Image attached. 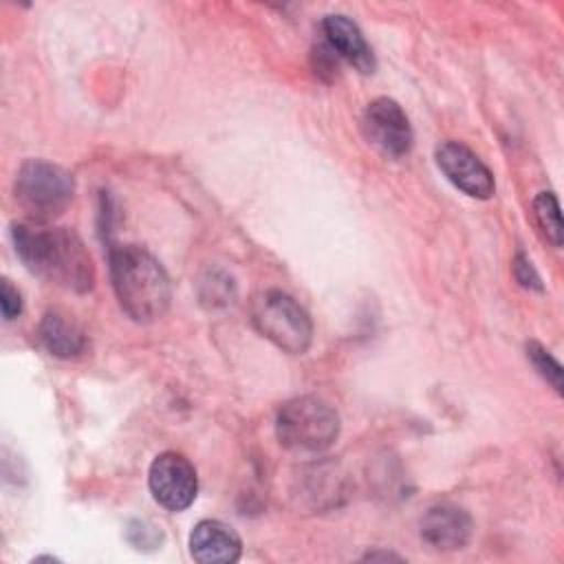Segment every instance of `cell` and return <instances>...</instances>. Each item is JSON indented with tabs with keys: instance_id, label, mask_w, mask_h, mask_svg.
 <instances>
[{
	"instance_id": "3957f363",
	"label": "cell",
	"mask_w": 564,
	"mask_h": 564,
	"mask_svg": "<svg viewBox=\"0 0 564 564\" xmlns=\"http://www.w3.org/2000/svg\"><path fill=\"white\" fill-rule=\"evenodd\" d=\"M275 434L293 454H322L339 436V414L319 397H295L280 408Z\"/></svg>"
},
{
	"instance_id": "9a60e30c",
	"label": "cell",
	"mask_w": 564,
	"mask_h": 564,
	"mask_svg": "<svg viewBox=\"0 0 564 564\" xmlns=\"http://www.w3.org/2000/svg\"><path fill=\"white\" fill-rule=\"evenodd\" d=\"M236 295V289H234V282L231 278H227L225 273L220 271H209V275L200 282V300L205 304H209L212 308L214 306H225L234 300Z\"/></svg>"
},
{
	"instance_id": "ba28073f",
	"label": "cell",
	"mask_w": 564,
	"mask_h": 564,
	"mask_svg": "<svg viewBox=\"0 0 564 564\" xmlns=\"http://www.w3.org/2000/svg\"><path fill=\"white\" fill-rule=\"evenodd\" d=\"M434 159L438 170L456 189L471 198H491L496 189L494 174L467 145L458 141H443L436 145Z\"/></svg>"
},
{
	"instance_id": "8fae6325",
	"label": "cell",
	"mask_w": 564,
	"mask_h": 564,
	"mask_svg": "<svg viewBox=\"0 0 564 564\" xmlns=\"http://www.w3.org/2000/svg\"><path fill=\"white\" fill-rule=\"evenodd\" d=\"M322 31H324L326 44L337 53L339 59L348 62L352 68H357L364 75L375 73L377 68L375 53L366 42V37L361 35L359 26L350 18L339 13L326 15L322 20Z\"/></svg>"
},
{
	"instance_id": "6da1fadb",
	"label": "cell",
	"mask_w": 564,
	"mask_h": 564,
	"mask_svg": "<svg viewBox=\"0 0 564 564\" xmlns=\"http://www.w3.org/2000/svg\"><path fill=\"white\" fill-rule=\"evenodd\" d=\"M11 238L22 264L37 278L73 293H86L95 284L93 258L82 238L64 227L13 225Z\"/></svg>"
},
{
	"instance_id": "e0dca14e",
	"label": "cell",
	"mask_w": 564,
	"mask_h": 564,
	"mask_svg": "<svg viewBox=\"0 0 564 564\" xmlns=\"http://www.w3.org/2000/svg\"><path fill=\"white\" fill-rule=\"evenodd\" d=\"M0 308L4 319H15L22 313V295L7 278L0 282Z\"/></svg>"
},
{
	"instance_id": "5bb4252c",
	"label": "cell",
	"mask_w": 564,
	"mask_h": 564,
	"mask_svg": "<svg viewBox=\"0 0 564 564\" xmlns=\"http://www.w3.org/2000/svg\"><path fill=\"white\" fill-rule=\"evenodd\" d=\"M527 359L533 364L538 375L557 392L562 394V366L555 361V357L540 344L529 341L527 344Z\"/></svg>"
},
{
	"instance_id": "8992f818",
	"label": "cell",
	"mask_w": 564,
	"mask_h": 564,
	"mask_svg": "<svg viewBox=\"0 0 564 564\" xmlns=\"http://www.w3.org/2000/svg\"><path fill=\"white\" fill-rule=\"evenodd\" d=\"M361 128L366 139L390 159H403L412 150L414 134L410 119L390 97H377L366 106Z\"/></svg>"
},
{
	"instance_id": "4fadbf2b",
	"label": "cell",
	"mask_w": 564,
	"mask_h": 564,
	"mask_svg": "<svg viewBox=\"0 0 564 564\" xmlns=\"http://www.w3.org/2000/svg\"><path fill=\"white\" fill-rule=\"evenodd\" d=\"M533 218L544 234V238L553 245H562V214H560V203L553 192H540L533 198Z\"/></svg>"
},
{
	"instance_id": "ac0fdd59",
	"label": "cell",
	"mask_w": 564,
	"mask_h": 564,
	"mask_svg": "<svg viewBox=\"0 0 564 564\" xmlns=\"http://www.w3.org/2000/svg\"><path fill=\"white\" fill-rule=\"evenodd\" d=\"M313 57H315V73L317 75H335L337 73V68H339V57H337V53L328 46V44H324V46H319L315 53H313Z\"/></svg>"
},
{
	"instance_id": "277c9868",
	"label": "cell",
	"mask_w": 564,
	"mask_h": 564,
	"mask_svg": "<svg viewBox=\"0 0 564 564\" xmlns=\"http://www.w3.org/2000/svg\"><path fill=\"white\" fill-rule=\"evenodd\" d=\"M13 194L18 205L35 220H51L70 205L75 194V178L68 170L42 161L29 159L20 165Z\"/></svg>"
},
{
	"instance_id": "7a4b0ae2",
	"label": "cell",
	"mask_w": 564,
	"mask_h": 564,
	"mask_svg": "<svg viewBox=\"0 0 564 564\" xmlns=\"http://www.w3.org/2000/svg\"><path fill=\"white\" fill-rule=\"evenodd\" d=\"M108 262L117 302L130 319L148 324L167 313L172 286L154 256L137 245H123L110 249Z\"/></svg>"
},
{
	"instance_id": "7c38bea8",
	"label": "cell",
	"mask_w": 564,
	"mask_h": 564,
	"mask_svg": "<svg viewBox=\"0 0 564 564\" xmlns=\"http://www.w3.org/2000/svg\"><path fill=\"white\" fill-rule=\"evenodd\" d=\"M40 339L44 348L62 359H70L84 352L86 348V335L84 330L66 319L59 313H46L42 324H40Z\"/></svg>"
},
{
	"instance_id": "30bf717a",
	"label": "cell",
	"mask_w": 564,
	"mask_h": 564,
	"mask_svg": "<svg viewBox=\"0 0 564 564\" xmlns=\"http://www.w3.org/2000/svg\"><path fill=\"white\" fill-rule=\"evenodd\" d=\"M189 555L200 564H231L242 555V540L220 520H200L189 533Z\"/></svg>"
},
{
	"instance_id": "d6986e66",
	"label": "cell",
	"mask_w": 564,
	"mask_h": 564,
	"mask_svg": "<svg viewBox=\"0 0 564 564\" xmlns=\"http://www.w3.org/2000/svg\"><path fill=\"white\" fill-rule=\"evenodd\" d=\"M377 557H383V560H401V557L394 555V553H377V551L364 555V560H377Z\"/></svg>"
},
{
	"instance_id": "2e32d148",
	"label": "cell",
	"mask_w": 564,
	"mask_h": 564,
	"mask_svg": "<svg viewBox=\"0 0 564 564\" xmlns=\"http://www.w3.org/2000/svg\"><path fill=\"white\" fill-rule=\"evenodd\" d=\"M513 278H516V282H518L522 289L538 291V293L544 291L538 271L533 269L531 260H529L524 253H516V258H513Z\"/></svg>"
},
{
	"instance_id": "9c48e42d",
	"label": "cell",
	"mask_w": 564,
	"mask_h": 564,
	"mask_svg": "<svg viewBox=\"0 0 564 564\" xmlns=\"http://www.w3.org/2000/svg\"><path fill=\"white\" fill-rule=\"evenodd\" d=\"M471 531L469 513L452 502L430 507L421 520V538L436 551H458L467 546Z\"/></svg>"
},
{
	"instance_id": "52a82bcc",
	"label": "cell",
	"mask_w": 564,
	"mask_h": 564,
	"mask_svg": "<svg viewBox=\"0 0 564 564\" xmlns=\"http://www.w3.org/2000/svg\"><path fill=\"white\" fill-rule=\"evenodd\" d=\"M148 485L154 500L167 511L187 509L198 491L196 469L178 452H163L152 460Z\"/></svg>"
},
{
	"instance_id": "5b68a950",
	"label": "cell",
	"mask_w": 564,
	"mask_h": 564,
	"mask_svg": "<svg viewBox=\"0 0 564 564\" xmlns=\"http://www.w3.org/2000/svg\"><path fill=\"white\" fill-rule=\"evenodd\" d=\"M253 326L262 337L289 355H302L313 341V322L308 313L284 291H264L251 311Z\"/></svg>"
}]
</instances>
